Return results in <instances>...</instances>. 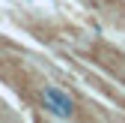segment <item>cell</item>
I'll list each match as a JSON object with an SVG mask.
<instances>
[{"mask_svg": "<svg viewBox=\"0 0 125 123\" xmlns=\"http://www.w3.org/2000/svg\"><path fill=\"white\" fill-rule=\"evenodd\" d=\"M42 96H45V102H48V111H54L57 117H72L74 102H72L69 93H62V90H57V87H45Z\"/></svg>", "mask_w": 125, "mask_h": 123, "instance_id": "cell-1", "label": "cell"}]
</instances>
